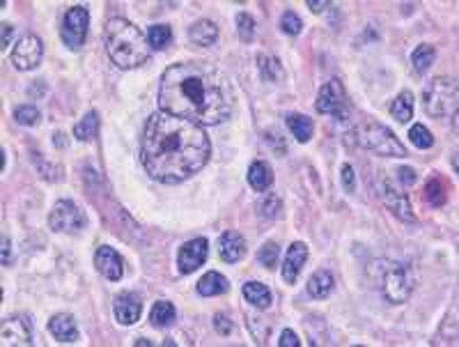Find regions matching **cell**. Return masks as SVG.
Instances as JSON below:
<instances>
[{
    "instance_id": "3",
    "label": "cell",
    "mask_w": 459,
    "mask_h": 347,
    "mask_svg": "<svg viewBox=\"0 0 459 347\" xmlns=\"http://www.w3.org/2000/svg\"><path fill=\"white\" fill-rule=\"evenodd\" d=\"M104 44L111 60L120 69H136L145 65L152 56V46L147 41V33L131 21L115 16L106 21L104 28Z\"/></svg>"
},
{
    "instance_id": "46",
    "label": "cell",
    "mask_w": 459,
    "mask_h": 347,
    "mask_svg": "<svg viewBox=\"0 0 459 347\" xmlns=\"http://www.w3.org/2000/svg\"><path fill=\"white\" fill-rule=\"evenodd\" d=\"M136 345H152V343H149V341H147V338H141V341H138V343H136Z\"/></svg>"
},
{
    "instance_id": "12",
    "label": "cell",
    "mask_w": 459,
    "mask_h": 347,
    "mask_svg": "<svg viewBox=\"0 0 459 347\" xmlns=\"http://www.w3.org/2000/svg\"><path fill=\"white\" fill-rule=\"evenodd\" d=\"M209 256V241L205 237L188 239L186 244H181L177 251V267L181 274H193L207 262Z\"/></svg>"
},
{
    "instance_id": "7",
    "label": "cell",
    "mask_w": 459,
    "mask_h": 347,
    "mask_svg": "<svg viewBox=\"0 0 459 347\" xmlns=\"http://www.w3.org/2000/svg\"><path fill=\"white\" fill-rule=\"evenodd\" d=\"M88 28H90V12L88 7L74 5L69 7L65 16H62V28H60V39L65 41L69 51H81L85 39H88Z\"/></svg>"
},
{
    "instance_id": "20",
    "label": "cell",
    "mask_w": 459,
    "mask_h": 347,
    "mask_svg": "<svg viewBox=\"0 0 459 347\" xmlns=\"http://www.w3.org/2000/svg\"><path fill=\"white\" fill-rule=\"evenodd\" d=\"M248 184L253 186V191H258V193H264V191H269L271 184H273V171H271V166L258 159V161H253L251 168H248Z\"/></svg>"
},
{
    "instance_id": "23",
    "label": "cell",
    "mask_w": 459,
    "mask_h": 347,
    "mask_svg": "<svg viewBox=\"0 0 459 347\" xmlns=\"http://www.w3.org/2000/svg\"><path fill=\"white\" fill-rule=\"evenodd\" d=\"M230 290V281L218 274V271H207L205 276L198 281V294L202 297H218V294H226Z\"/></svg>"
},
{
    "instance_id": "15",
    "label": "cell",
    "mask_w": 459,
    "mask_h": 347,
    "mask_svg": "<svg viewBox=\"0 0 459 347\" xmlns=\"http://www.w3.org/2000/svg\"><path fill=\"white\" fill-rule=\"evenodd\" d=\"M306 262H308V244H303V241H294V244L287 248L283 269H281V276L287 286H294L298 281V274H301Z\"/></svg>"
},
{
    "instance_id": "41",
    "label": "cell",
    "mask_w": 459,
    "mask_h": 347,
    "mask_svg": "<svg viewBox=\"0 0 459 347\" xmlns=\"http://www.w3.org/2000/svg\"><path fill=\"white\" fill-rule=\"evenodd\" d=\"M281 347H301V341H298V336L292 331V329H285L281 333V341H278Z\"/></svg>"
},
{
    "instance_id": "4",
    "label": "cell",
    "mask_w": 459,
    "mask_h": 347,
    "mask_svg": "<svg viewBox=\"0 0 459 347\" xmlns=\"http://www.w3.org/2000/svg\"><path fill=\"white\" fill-rule=\"evenodd\" d=\"M375 281L390 303H404L413 292L411 269L398 260H379L375 265Z\"/></svg>"
},
{
    "instance_id": "17",
    "label": "cell",
    "mask_w": 459,
    "mask_h": 347,
    "mask_svg": "<svg viewBox=\"0 0 459 347\" xmlns=\"http://www.w3.org/2000/svg\"><path fill=\"white\" fill-rule=\"evenodd\" d=\"M218 256L223 262H228V265L239 262L246 256V239H243V235H239L237 230H226V233L218 237Z\"/></svg>"
},
{
    "instance_id": "18",
    "label": "cell",
    "mask_w": 459,
    "mask_h": 347,
    "mask_svg": "<svg viewBox=\"0 0 459 347\" xmlns=\"http://www.w3.org/2000/svg\"><path fill=\"white\" fill-rule=\"evenodd\" d=\"M49 331L58 343H76L79 341L76 320H74V315H69V313L53 315L51 322H49Z\"/></svg>"
},
{
    "instance_id": "29",
    "label": "cell",
    "mask_w": 459,
    "mask_h": 347,
    "mask_svg": "<svg viewBox=\"0 0 459 347\" xmlns=\"http://www.w3.org/2000/svg\"><path fill=\"white\" fill-rule=\"evenodd\" d=\"M170 39H173V30L166 24H156V26H149L147 30V41L152 51H161L170 44Z\"/></svg>"
},
{
    "instance_id": "16",
    "label": "cell",
    "mask_w": 459,
    "mask_h": 347,
    "mask_svg": "<svg viewBox=\"0 0 459 347\" xmlns=\"http://www.w3.org/2000/svg\"><path fill=\"white\" fill-rule=\"evenodd\" d=\"M94 267L97 271L109 281H120L124 276V262L115 248L111 246H99L94 253Z\"/></svg>"
},
{
    "instance_id": "31",
    "label": "cell",
    "mask_w": 459,
    "mask_h": 347,
    "mask_svg": "<svg viewBox=\"0 0 459 347\" xmlns=\"http://www.w3.org/2000/svg\"><path fill=\"white\" fill-rule=\"evenodd\" d=\"M14 120L21 127H35V124L41 120V113L37 111V106L33 104H24V106H16L14 109Z\"/></svg>"
},
{
    "instance_id": "32",
    "label": "cell",
    "mask_w": 459,
    "mask_h": 347,
    "mask_svg": "<svg viewBox=\"0 0 459 347\" xmlns=\"http://www.w3.org/2000/svg\"><path fill=\"white\" fill-rule=\"evenodd\" d=\"M258 62H260L258 67H260V74H262L264 81H278V79H281L283 69H281V62L276 60V58L260 54V56H258Z\"/></svg>"
},
{
    "instance_id": "39",
    "label": "cell",
    "mask_w": 459,
    "mask_h": 347,
    "mask_svg": "<svg viewBox=\"0 0 459 347\" xmlns=\"http://www.w3.org/2000/svg\"><path fill=\"white\" fill-rule=\"evenodd\" d=\"M398 180L404 186H411V184L418 182V173H415L413 168H409V166H402V168H398Z\"/></svg>"
},
{
    "instance_id": "21",
    "label": "cell",
    "mask_w": 459,
    "mask_h": 347,
    "mask_svg": "<svg viewBox=\"0 0 459 347\" xmlns=\"http://www.w3.org/2000/svg\"><path fill=\"white\" fill-rule=\"evenodd\" d=\"M241 294H243V299H246L251 306L255 308H269L271 306V290L264 286V283L260 281H248V283H243V288H241Z\"/></svg>"
},
{
    "instance_id": "14",
    "label": "cell",
    "mask_w": 459,
    "mask_h": 347,
    "mask_svg": "<svg viewBox=\"0 0 459 347\" xmlns=\"http://www.w3.org/2000/svg\"><path fill=\"white\" fill-rule=\"evenodd\" d=\"M141 313H143V301L133 292H122L113 299V315L124 327H131V324L141 320Z\"/></svg>"
},
{
    "instance_id": "28",
    "label": "cell",
    "mask_w": 459,
    "mask_h": 347,
    "mask_svg": "<svg viewBox=\"0 0 459 347\" xmlns=\"http://www.w3.org/2000/svg\"><path fill=\"white\" fill-rule=\"evenodd\" d=\"M434 60H436V49L432 44L415 46V51L411 54V62H413V67L418 74H425L427 69H430L434 65Z\"/></svg>"
},
{
    "instance_id": "35",
    "label": "cell",
    "mask_w": 459,
    "mask_h": 347,
    "mask_svg": "<svg viewBox=\"0 0 459 347\" xmlns=\"http://www.w3.org/2000/svg\"><path fill=\"white\" fill-rule=\"evenodd\" d=\"M281 209H283L281 198L273 196V193H266L264 198H260V203H258V214L262 218H276Z\"/></svg>"
},
{
    "instance_id": "2",
    "label": "cell",
    "mask_w": 459,
    "mask_h": 347,
    "mask_svg": "<svg viewBox=\"0 0 459 347\" xmlns=\"http://www.w3.org/2000/svg\"><path fill=\"white\" fill-rule=\"evenodd\" d=\"M158 106L200 127H216L234 111V88L209 62H175L158 81Z\"/></svg>"
},
{
    "instance_id": "22",
    "label": "cell",
    "mask_w": 459,
    "mask_h": 347,
    "mask_svg": "<svg viewBox=\"0 0 459 347\" xmlns=\"http://www.w3.org/2000/svg\"><path fill=\"white\" fill-rule=\"evenodd\" d=\"M333 274H331L328 269H317L315 274L308 278V294H311L313 299H326L331 292H333Z\"/></svg>"
},
{
    "instance_id": "42",
    "label": "cell",
    "mask_w": 459,
    "mask_h": 347,
    "mask_svg": "<svg viewBox=\"0 0 459 347\" xmlns=\"http://www.w3.org/2000/svg\"><path fill=\"white\" fill-rule=\"evenodd\" d=\"M0 28H3V39H0V49L7 51L9 41H12V37H14V26H12V24H7V21H5V24L0 26Z\"/></svg>"
},
{
    "instance_id": "45",
    "label": "cell",
    "mask_w": 459,
    "mask_h": 347,
    "mask_svg": "<svg viewBox=\"0 0 459 347\" xmlns=\"http://www.w3.org/2000/svg\"><path fill=\"white\" fill-rule=\"evenodd\" d=\"M9 256H12V244H9L7 235L3 237V265H9Z\"/></svg>"
},
{
    "instance_id": "44",
    "label": "cell",
    "mask_w": 459,
    "mask_h": 347,
    "mask_svg": "<svg viewBox=\"0 0 459 347\" xmlns=\"http://www.w3.org/2000/svg\"><path fill=\"white\" fill-rule=\"evenodd\" d=\"M308 7H311L315 14H319V12H324L326 7H331V3H326V0H322V3H317V0H308Z\"/></svg>"
},
{
    "instance_id": "34",
    "label": "cell",
    "mask_w": 459,
    "mask_h": 347,
    "mask_svg": "<svg viewBox=\"0 0 459 347\" xmlns=\"http://www.w3.org/2000/svg\"><path fill=\"white\" fill-rule=\"evenodd\" d=\"M409 139H411L413 147H418V150H430L434 145V136L430 134V129H427L425 124H413L409 129Z\"/></svg>"
},
{
    "instance_id": "25",
    "label": "cell",
    "mask_w": 459,
    "mask_h": 347,
    "mask_svg": "<svg viewBox=\"0 0 459 347\" xmlns=\"http://www.w3.org/2000/svg\"><path fill=\"white\" fill-rule=\"evenodd\" d=\"M413 94L409 92V90H402L398 97H395L393 101H390V115L395 120H398L400 124H407L411 118H413Z\"/></svg>"
},
{
    "instance_id": "11",
    "label": "cell",
    "mask_w": 459,
    "mask_h": 347,
    "mask_svg": "<svg viewBox=\"0 0 459 347\" xmlns=\"http://www.w3.org/2000/svg\"><path fill=\"white\" fill-rule=\"evenodd\" d=\"M44 58V44L37 35H24L12 51V65L19 71H33L41 65Z\"/></svg>"
},
{
    "instance_id": "37",
    "label": "cell",
    "mask_w": 459,
    "mask_h": 347,
    "mask_svg": "<svg viewBox=\"0 0 459 347\" xmlns=\"http://www.w3.org/2000/svg\"><path fill=\"white\" fill-rule=\"evenodd\" d=\"M425 193H427V201H430L432 205H436V207L445 203V188H443V184L439 180H436V177H432V180L427 182Z\"/></svg>"
},
{
    "instance_id": "43",
    "label": "cell",
    "mask_w": 459,
    "mask_h": 347,
    "mask_svg": "<svg viewBox=\"0 0 459 347\" xmlns=\"http://www.w3.org/2000/svg\"><path fill=\"white\" fill-rule=\"evenodd\" d=\"M53 145H56L58 150H65V147L69 145V136L65 131H56L53 134Z\"/></svg>"
},
{
    "instance_id": "8",
    "label": "cell",
    "mask_w": 459,
    "mask_h": 347,
    "mask_svg": "<svg viewBox=\"0 0 459 347\" xmlns=\"http://www.w3.org/2000/svg\"><path fill=\"white\" fill-rule=\"evenodd\" d=\"M315 109L322 115H331V118H336V120H347L349 97H347V90H345L343 83H340L338 79L326 81L317 92Z\"/></svg>"
},
{
    "instance_id": "36",
    "label": "cell",
    "mask_w": 459,
    "mask_h": 347,
    "mask_svg": "<svg viewBox=\"0 0 459 347\" xmlns=\"http://www.w3.org/2000/svg\"><path fill=\"white\" fill-rule=\"evenodd\" d=\"M281 28H283V33H287V35H298V33H301V28H303V21H301V16L294 12V9H285L283 16H281Z\"/></svg>"
},
{
    "instance_id": "19",
    "label": "cell",
    "mask_w": 459,
    "mask_h": 347,
    "mask_svg": "<svg viewBox=\"0 0 459 347\" xmlns=\"http://www.w3.org/2000/svg\"><path fill=\"white\" fill-rule=\"evenodd\" d=\"M188 39L198 46H213L218 41V26L209 19H200L188 28Z\"/></svg>"
},
{
    "instance_id": "30",
    "label": "cell",
    "mask_w": 459,
    "mask_h": 347,
    "mask_svg": "<svg viewBox=\"0 0 459 347\" xmlns=\"http://www.w3.org/2000/svg\"><path fill=\"white\" fill-rule=\"evenodd\" d=\"M278 258H281V246L276 244V241H264L258 248V262L266 269H273L278 265Z\"/></svg>"
},
{
    "instance_id": "5",
    "label": "cell",
    "mask_w": 459,
    "mask_h": 347,
    "mask_svg": "<svg viewBox=\"0 0 459 347\" xmlns=\"http://www.w3.org/2000/svg\"><path fill=\"white\" fill-rule=\"evenodd\" d=\"M356 143L379 156H395V159L407 156V147L398 141V136H395L388 127H383V124H379L377 120H370V118L358 122Z\"/></svg>"
},
{
    "instance_id": "6",
    "label": "cell",
    "mask_w": 459,
    "mask_h": 347,
    "mask_svg": "<svg viewBox=\"0 0 459 347\" xmlns=\"http://www.w3.org/2000/svg\"><path fill=\"white\" fill-rule=\"evenodd\" d=\"M459 101V88L457 79L453 76H434L423 88V106L425 113L432 118H448L455 115Z\"/></svg>"
},
{
    "instance_id": "10",
    "label": "cell",
    "mask_w": 459,
    "mask_h": 347,
    "mask_svg": "<svg viewBox=\"0 0 459 347\" xmlns=\"http://www.w3.org/2000/svg\"><path fill=\"white\" fill-rule=\"evenodd\" d=\"M377 196H379V201L386 205L388 212L395 214L400 221H407V223L415 221L413 207L409 203L407 193H402L400 188L388 180V177H381V180L377 182Z\"/></svg>"
},
{
    "instance_id": "33",
    "label": "cell",
    "mask_w": 459,
    "mask_h": 347,
    "mask_svg": "<svg viewBox=\"0 0 459 347\" xmlns=\"http://www.w3.org/2000/svg\"><path fill=\"white\" fill-rule=\"evenodd\" d=\"M255 19L248 14V12H239L237 14V35L239 39L243 41V44H251V41L255 39Z\"/></svg>"
},
{
    "instance_id": "38",
    "label": "cell",
    "mask_w": 459,
    "mask_h": 347,
    "mask_svg": "<svg viewBox=\"0 0 459 347\" xmlns=\"http://www.w3.org/2000/svg\"><path fill=\"white\" fill-rule=\"evenodd\" d=\"M340 173H343V184H345V191L347 193H354L356 191V175H354V168L349 164H345L340 168Z\"/></svg>"
},
{
    "instance_id": "24",
    "label": "cell",
    "mask_w": 459,
    "mask_h": 347,
    "mask_svg": "<svg viewBox=\"0 0 459 347\" xmlns=\"http://www.w3.org/2000/svg\"><path fill=\"white\" fill-rule=\"evenodd\" d=\"M285 124L290 127L292 136L298 141V143H308L313 139V131H315V124L313 120L308 118V115H301V113H290L285 115Z\"/></svg>"
},
{
    "instance_id": "9",
    "label": "cell",
    "mask_w": 459,
    "mask_h": 347,
    "mask_svg": "<svg viewBox=\"0 0 459 347\" xmlns=\"http://www.w3.org/2000/svg\"><path fill=\"white\" fill-rule=\"evenodd\" d=\"M49 226L53 233L60 235H76L81 230L88 226V216H85L81 209L76 207V203L71 201H58L56 205L51 207L49 214Z\"/></svg>"
},
{
    "instance_id": "27",
    "label": "cell",
    "mask_w": 459,
    "mask_h": 347,
    "mask_svg": "<svg viewBox=\"0 0 459 347\" xmlns=\"http://www.w3.org/2000/svg\"><path fill=\"white\" fill-rule=\"evenodd\" d=\"M175 318L177 313L170 301H156L152 311H149V322H152L154 327H170V324L175 322Z\"/></svg>"
},
{
    "instance_id": "1",
    "label": "cell",
    "mask_w": 459,
    "mask_h": 347,
    "mask_svg": "<svg viewBox=\"0 0 459 347\" xmlns=\"http://www.w3.org/2000/svg\"><path fill=\"white\" fill-rule=\"evenodd\" d=\"M211 141L200 124L156 111L147 118L141 139V161L147 175L161 184L186 182L207 166Z\"/></svg>"
},
{
    "instance_id": "26",
    "label": "cell",
    "mask_w": 459,
    "mask_h": 347,
    "mask_svg": "<svg viewBox=\"0 0 459 347\" xmlns=\"http://www.w3.org/2000/svg\"><path fill=\"white\" fill-rule=\"evenodd\" d=\"M97 134H99V115H97V111L85 113L83 118L76 122V127H74V136H76L81 143H92L94 139H97Z\"/></svg>"
},
{
    "instance_id": "40",
    "label": "cell",
    "mask_w": 459,
    "mask_h": 347,
    "mask_svg": "<svg viewBox=\"0 0 459 347\" xmlns=\"http://www.w3.org/2000/svg\"><path fill=\"white\" fill-rule=\"evenodd\" d=\"M213 327H216V331L221 333V336H230L232 333V322L226 318V315H216V318H213Z\"/></svg>"
},
{
    "instance_id": "13",
    "label": "cell",
    "mask_w": 459,
    "mask_h": 347,
    "mask_svg": "<svg viewBox=\"0 0 459 347\" xmlns=\"http://www.w3.org/2000/svg\"><path fill=\"white\" fill-rule=\"evenodd\" d=\"M33 320L28 315H9L3 322V345H33Z\"/></svg>"
}]
</instances>
